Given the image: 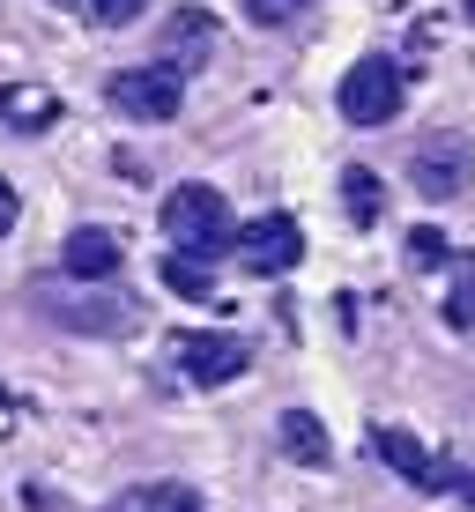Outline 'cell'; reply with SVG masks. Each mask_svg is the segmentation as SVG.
Listing matches in <instances>:
<instances>
[{
  "label": "cell",
  "instance_id": "d6986e66",
  "mask_svg": "<svg viewBox=\"0 0 475 512\" xmlns=\"http://www.w3.org/2000/svg\"><path fill=\"white\" fill-rule=\"evenodd\" d=\"M142 8H149V0H90V15H97V23H134Z\"/></svg>",
  "mask_w": 475,
  "mask_h": 512
},
{
  "label": "cell",
  "instance_id": "8992f818",
  "mask_svg": "<svg viewBox=\"0 0 475 512\" xmlns=\"http://www.w3.org/2000/svg\"><path fill=\"white\" fill-rule=\"evenodd\" d=\"M38 305H45L60 327H75V334H134V305H127L119 290H97V282H75V290H45Z\"/></svg>",
  "mask_w": 475,
  "mask_h": 512
},
{
  "label": "cell",
  "instance_id": "7a4b0ae2",
  "mask_svg": "<svg viewBox=\"0 0 475 512\" xmlns=\"http://www.w3.org/2000/svg\"><path fill=\"white\" fill-rule=\"evenodd\" d=\"M104 104H112L119 119H134V127H164V119H179V104H186V75H171L164 60L119 67V75L104 82Z\"/></svg>",
  "mask_w": 475,
  "mask_h": 512
},
{
  "label": "cell",
  "instance_id": "e0dca14e",
  "mask_svg": "<svg viewBox=\"0 0 475 512\" xmlns=\"http://www.w3.org/2000/svg\"><path fill=\"white\" fill-rule=\"evenodd\" d=\"M409 260H416V268H431V260H453L446 231H431V223H424V231H409Z\"/></svg>",
  "mask_w": 475,
  "mask_h": 512
},
{
  "label": "cell",
  "instance_id": "9a60e30c",
  "mask_svg": "<svg viewBox=\"0 0 475 512\" xmlns=\"http://www.w3.org/2000/svg\"><path fill=\"white\" fill-rule=\"evenodd\" d=\"M104 512H201V498L186 483H142V490H119Z\"/></svg>",
  "mask_w": 475,
  "mask_h": 512
},
{
  "label": "cell",
  "instance_id": "6da1fadb",
  "mask_svg": "<svg viewBox=\"0 0 475 512\" xmlns=\"http://www.w3.org/2000/svg\"><path fill=\"white\" fill-rule=\"evenodd\" d=\"M164 238H171V253L216 260V253H231V245H238V216H231V201H223L216 186L186 179V186L164 193Z\"/></svg>",
  "mask_w": 475,
  "mask_h": 512
},
{
  "label": "cell",
  "instance_id": "277c9868",
  "mask_svg": "<svg viewBox=\"0 0 475 512\" xmlns=\"http://www.w3.org/2000/svg\"><path fill=\"white\" fill-rule=\"evenodd\" d=\"M409 186L424 193V201H461V193L475 186V141H468V134H431V141H416Z\"/></svg>",
  "mask_w": 475,
  "mask_h": 512
},
{
  "label": "cell",
  "instance_id": "2e32d148",
  "mask_svg": "<svg viewBox=\"0 0 475 512\" xmlns=\"http://www.w3.org/2000/svg\"><path fill=\"white\" fill-rule=\"evenodd\" d=\"M164 290L186 297V305H208V297H216V275H208V260H193V253H164Z\"/></svg>",
  "mask_w": 475,
  "mask_h": 512
},
{
  "label": "cell",
  "instance_id": "3957f363",
  "mask_svg": "<svg viewBox=\"0 0 475 512\" xmlns=\"http://www.w3.org/2000/svg\"><path fill=\"white\" fill-rule=\"evenodd\" d=\"M334 104H342L349 127H386V119H401V67L386 60V52H364V60L342 75Z\"/></svg>",
  "mask_w": 475,
  "mask_h": 512
},
{
  "label": "cell",
  "instance_id": "ffe728a7",
  "mask_svg": "<svg viewBox=\"0 0 475 512\" xmlns=\"http://www.w3.org/2000/svg\"><path fill=\"white\" fill-rule=\"evenodd\" d=\"M8 231H15V186L0 179V238H8Z\"/></svg>",
  "mask_w": 475,
  "mask_h": 512
},
{
  "label": "cell",
  "instance_id": "5b68a950",
  "mask_svg": "<svg viewBox=\"0 0 475 512\" xmlns=\"http://www.w3.org/2000/svg\"><path fill=\"white\" fill-rule=\"evenodd\" d=\"M372 453H379V461L394 468L409 490H468V468L446 461V453H424L401 423H379V431H372Z\"/></svg>",
  "mask_w": 475,
  "mask_h": 512
},
{
  "label": "cell",
  "instance_id": "ba28073f",
  "mask_svg": "<svg viewBox=\"0 0 475 512\" xmlns=\"http://www.w3.org/2000/svg\"><path fill=\"white\" fill-rule=\"evenodd\" d=\"M179 364L193 386H231L253 372V342L245 334H179Z\"/></svg>",
  "mask_w": 475,
  "mask_h": 512
},
{
  "label": "cell",
  "instance_id": "4fadbf2b",
  "mask_svg": "<svg viewBox=\"0 0 475 512\" xmlns=\"http://www.w3.org/2000/svg\"><path fill=\"white\" fill-rule=\"evenodd\" d=\"M446 268H453V282H446V297H438V312H446L453 334H475V253H453Z\"/></svg>",
  "mask_w": 475,
  "mask_h": 512
},
{
  "label": "cell",
  "instance_id": "52a82bcc",
  "mask_svg": "<svg viewBox=\"0 0 475 512\" xmlns=\"http://www.w3.org/2000/svg\"><path fill=\"white\" fill-rule=\"evenodd\" d=\"M238 260L253 275H290L297 260H305V231H297V216H253V223H238Z\"/></svg>",
  "mask_w": 475,
  "mask_h": 512
},
{
  "label": "cell",
  "instance_id": "ac0fdd59",
  "mask_svg": "<svg viewBox=\"0 0 475 512\" xmlns=\"http://www.w3.org/2000/svg\"><path fill=\"white\" fill-rule=\"evenodd\" d=\"M297 8H305V0H245V15H253V23H268V30H275V23H290Z\"/></svg>",
  "mask_w": 475,
  "mask_h": 512
},
{
  "label": "cell",
  "instance_id": "30bf717a",
  "mask_svg": "<svg viewBox=\"0 0 475 512\" xmlns=\"http://www.w3.org/2000/svg\"><path fill=\"white\" fill-rule=\"evenodd\" d=\"M119 260H127V245H119L112 231H67V245H60V268L75 275V282H112L119 275Z\"/></svg>",
  "mask_w": 475,
  "mask_h": 512
},
{
  "label": "cell",
  "instance_id": "7402d4cb",
  "mask_svg": "<svg viewBox=\"0 0 475 512\" xmlns=\"http://www.w3.org/2000/svg\"><path fill=\"white\" fill-rule=\"evenodd\" d=\"M468 23H475V0H468Z\"/></svg>",
  "mask_w": 475,
  "mask_h": 512
},
{
  "label": "cell",
  "instance_id": "603a6c76",
  "mask_svg": "<svg viewBox=\"0 0 475 512\" xmlns=\"http://www.w3.org/2000/svg\"><path fill=\"white\" fill-rule=\"evenodd\" d=\"M0 401H8V386H0Z\"/></svg>",
  "mask_w": 475,
  "mask_h": 512
},
{
  "label": "cell",
  "instance_id": "5bb4252c",
  "mask_svg": "<svg viewBox=\"0 0 475 512\" xmlns=\"http://www.w3.org/2000/svg\"><path fill=\"white\" fill-rule=\"evenodd\" d=\"M342 208H349V223H357V231H372V223L386 216V186H379V171L349 164V171H342Z\"/></svg>",
  "mask_w": 475,
  "mask_h": 512
},
{
  "label": "cell",
  "instance_id": "8fae6325",
  "mask_svg": "<svg viewBox=\"0 0 475 512\" xmlns=\"http://www.w3.org/2000/svg\"><path fill=\"white\" fill-rule=\"evenodd\" d=\"M275 438H283V453H290L297 468H327V461H334V438H327V423L312 416V409H283Z\"/></svg>",
  "mask_w": 475,
  "mask_h": 512
},
{
  "label": "cell",
  "instance_id": "9c48e42d",
  "mask_svg": "<svg viewBox=\"0 0 475 512\" xmlns=\"http://www.w3.org/2000/svg\"><path fill=\"white\" fill-rule=\"evenodd\" d=\"M208 52H216V15H208V8H171V23H164V67H171V75H193Z\"/></svg>",
  "mask_w": 475,
  "mask_h": 512
},
{
  "label": "cell",
  "instance_id": "44dd1931",
  "mask_svg": "<svg viewBox=\"0 0 475 512\" xmlns=\"http://www.w3.org/2000/svg\"><path fill=\"white\" fill-rule=\"evenodd\" d=\"M15 431V409H8V401H0V438H8Z\"/></svg>",
  "mask_w": 475,
  "mask_h": 512
},
{
  "label": "cell",
  "instance_id": "7c38bea8",
  "mask_svg": "<svg viewBox=\"0 0 475 512\" xmlns=\"http://www.w3.org/2000/svg\"><path fill=\"white\" fill-rule=\"evenodd\" d=\"M0 119H8L15 134H45L52 119H60V97L38 90V82H15V90H0Z\"/></svg>",
  "mask_w": 475,
  "mask_h": 512
}]
</instances>
